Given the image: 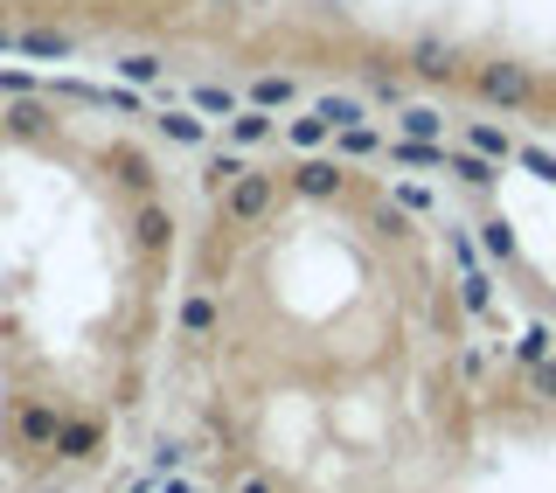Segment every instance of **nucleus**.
Listing matches in <instances>:
<instances>
[{"label": "nucleus", "mask_w": 556, "mask_h": 493, "mask_svg": "<svg viewBox=\"0 0 556 493\" xmlns=\"http://www.w3.org/2000/svg\"><path fill=\"white\" fill-rule=\"evenodd\" d=\"M473 91L486 104H508V112H521V104L535 98V77L521 63H480V77H473Z\"/></svg>", "instance_id": "obj_1"}, {"label": "nucleus", "mask_w": 556, "mask_h": 493, "mask_svg": "<svg viewBox=\"0 0 556 493\" xmlns=\"http://www.w3.org/2000/svg\"><path fill=\"white\" fill-rule=\"evenodd\" d=\"M265 208H271V181H265V174H237V181H230V216L257 223Z\"/></svg>", "instance_id": "obj_2"}, {"label": "nucleus", "mask_w": 556, "mask_h": 493, "mask_svg": "<svg viewBox=\"0 0 556 493\" xmlns=\"http://www.w3.org/2000/svg\"><path fill=\"white\" fill-rule=\"evenodd\" d=\"M292 188H300V195H334V188H341V167L334 161H306L300 174H292Z\"/></svg>", "instance_id": "obj_3"}, {"label": "nucleus", "mask_w": 556, "mask_h": 493, "mask_svg": "<svg viewBox=\"0 0 556 493\" xmlns=\"http://www.w3.org/2000/svg\"><path fill=\"white\" fill-rule=\"evenodd\" d=\"M396 118H404V139H439L445 132V112H439V104H404Z\"/></svg>", "instance_id": "obj_4"}, {"label": "nucleus", "mask_w": 556, "mask_h": 493, "mask_svg": "<svg viewBox=\"0 0 556 493\" xmlns=\"http://www.w3.org/2000/svg\"><path fill=\"white\" fill-rule=\"evenodd\" d=\"M132 230H139V243H147V251H167V237H174V223H167V208H139V223H132Z\"/></svg>", "instance_id": "obj_5"}, {"label": "nucleus", "mask_w": 556, "mask_h": 493, "mask_svg": "<svg viewBox=\"0 0 556 493\" xmlns=\"http://www.w3.org/2000/svg\"><path fill=\"white\" fill-rule=\"evenodd\" d=\"M313 112H320V118H327L334 132H341V126H362V118H369V112H362L355 98H313Z\"/></svg>", "instance_id": "obj_6"}, {"label": "nucleus", "mask_w": 556, "mask_h": 493, "mask_svg": "<svg viewBox=\"0 0 556 493\" xmlns=\"http://www.w3.org/2000/svg\"><path fill=\"white\" fill-rule=\"evenodd\" d=\"M230 139H237V147H265V139H271V118H265V104H251V112H243L237 126H230Z\"/></svg>", "instance_id": "obj_7"}, {"label": "nucleus", "mask_w": 556, "mask_h": 493, "mask_svg": "<svg viewBox=\"0 0 556 493\" xmlns=\"http://www.w3.org/2000/svg\"><path fill=\"white\" fill-rule=\"evenodd\" d=\"M327 139H334V126H327L320 112H306V118H292V147L300 153H313V147H327Z\"/></svg>", "instance_id": "obj_8"}, {"label": "nucleus", "mask_w": 556, "mask_h": 493, "mask_svg": "<svg viewBox=\"0 0 556 493\" xmlns=\"http://www.w3.org/2000/svg\"><path fill=\"white\" fill-rule=\"evenodd\" d=\"M459 306L466 313H486V306H494V278H486V271H466L459 278Z\"/></svg>", "instance_id": "obj_9"}, {"label": "nucleus", "mask_w": 556, "mask_h": 493, "mask_svg": "<svg viewBox=\"0 0 556 493\" xmlns=\"http://www.w3.org/2000/svg\"><path fill=\"white\" fill-rule=\"evenodd\" d=\"M549 347H556V327H543V320H535V327H521V341H515V355H521V362H543V355H549Z\"/></svg>", "instance_id": "obj_10"}, {"label": "nucleus", "mask_w": 556, "mask_h": 493, "mask_svg": "<svg viewBox=\"0 0 556 493\" xmlns=\"http://www.w3.org/2000/svg\"><path fill=\"white\" fill-rule=\"evenodd\" d=\"M466 139H473V153H486V161H508V132H501V126H473V132H466Z\"/></svg>", "instance_id": "obj_11"}, {"label": "nucleus", "mask_w": 556, "mask_h": 493, "mask_svg": "<svg viewBox=\"0 0 556 493\" xmlns=\"http://www.w3.org/2000/svg\"><path fill=\"white\" fill-rule=\"evenodd\" d=\"M452 174H459V181H473V188H486L494 181V161H486V153H459V161H445Z\"/></svg>", "instance_id": "obj_12"}, {"label": "nucleus", "mask_w": 556, "mask_h": 493, "mask_svg": "<svg viewBox=\"0 0 556 493\" xmlns=\"http://www.w3.org/2000/svg\"><path fill=\"white\" fill-rule=\"evenodd\" d=\"M161 132H167V139H181V147H202V132H208V126H202V118H188V112H167V118H161Z\"/></svg>", "instance_id": "obj_13"}, {"label": "nucleus", "mask_w": 556, "mask_h": 493, "mask_svg": "<svg viewBox=\"0 0 556 493\" xmlns=\"http://www.w3.org/2000/svg\"><path fill=\"white\" fill-rule=\"evenodd\" d=\"M292 98V77H257L251 84V104H265V112H271V104H286Z\"/></svg>", "instance_id": "obj_14"}, {"label": "nucleus", "mask_w": 556, "mask_h": 493, "mask_svg": "<svg viewBox=\"0 0 556 493\" xmlns=\"http://www.w3.org/2000/svg\"><path fill=\"white\" fill-rule=\"evenodd\" d=\"M515 161L535 174V181H556V153H543V147H515Z\"/></svg>", "instance_id": "obj_15"}, {"label": "nucleus", "mask_w": 556, "mask_h": 493, "mask_svg": "<svg viewBox=\"0 0 556 493\" xmlns=\"http://www.w3.org/2000/svg\"><path fill=\"white\" fill-rule=\"evenodd\" d=\"M181 327L188 333H208V327H216V306H208V299H188V306H181Z\"/></svg>", "instance_id": "obj_16"}, {"label": "nucleus", "mask_w": 556, "mask_h": 493, "mask_svg": "<svg viewBox=\"0 0 556 493\" xmlns=\"http://www.w3.org/2000/svg\"><path fill=\"white\" fill-rule=\"evenodd\" d=\"M28 56H70V35H22Z\"/></svg>", "instance_id": "obj_17"}, {"label": "nucleus", "mask_w": 556, "mask_h": 493, "mask_svg": "<svg viewBox=\"0 0 556 493\" xmlns=\"http://www.w3.org/2000/svg\"><path fill=\"white\" fill-rule=\"evenodd\" d=\"M237 174H243V161H230V153H223V161H208V167H202V181H208V188H230Z\"/></svg>", "instance_id": "obj_18"}, {"label": "nucleus", "mask_w": 556, "mask_h": 493, "mask_svg": "<svg viewBox=\"0 0 556 493\" xmlns=\"http://www.w3.org/2000/svg\"><path fill=\"white\" fill-rule=\"evenodd\" d=\"M334 139H341V153H376V132L369 126H341Z\"/></svg>", "instance_id": "obj_19"}, {"label": "nucleus", "mask_w": 556, "mask_h": 493, "mask_svg": "<svg viewBox=\"0 0 556 493\" xmlns=\"http://www.w3.org/2000/svg\"><path fill=\"white\" fill-rule=\"evenodd\" d=\"M195 104H202L208 118H223V112H230V91H216V84H195Z\"/></svg>", "instance_id": "obj_20"}, {"label": "nucleus", "mask_w": 556, "mask_h": 493, "mask_svg": "<svg viewBox=\"0 0 556 493\" xmlns=\"http://www.w3.org/2000/svg\"><path fill=\"white\" fill-rule=\"evenodd\" d=\"M396 208H410V216H431V188H396Z\"/></svg>", "instance_id": "obj_21"}, {"label": "nucleus", "mask_w": 556, "mask_h": 493, "mask_svg": "<svg viewBox=\"0 0 556 493\" xmlns=\"http://www.w3.org/2000/svg\"><path fill=\"white\" fill-rule=\"evenodd\" d=\"M118 69H126L132 84H153V77H161V63H153V56H126V63H118Z\"/></svg>", "instance_id": "obj_22"}, {"label": "nucleus", "mask_w": 556, "mask_h": 493, "mask_svg": "<svg viewBox=\"0 0 556 493\" xmlns=\"http://www.w3.org/2000/svg\"><path fill=\"white\" fill-rule=\"evenodd\" d=\"M529 376H535V396H556V362H529Z\"/></svg>", "instance_id": "obj_23"}, {"label": "nucleus", "mask_w": 556, "mask_h": 493, "mask_svg": "<svg viewBox=\"0 0 556 493\" xmlns=\"http://www.w3.org/2000/svg\"><path fill=\"white\" fill-rule=\"evenodd\" d=\"M486 251H494V257H515V237H508V223H486Z\"/></svg>", "instance_id": "obj_24"}, {"label": "nucleus", "mask_w": 556, "mask_h": 493, "mask_svg": "<svg viewBox=\"0 0 556 493\" xmlns=\"http://www.w3.org/2000/svg\"><path fill=\"white\" fill-rule=\"evenodd\" d=\"M237 493H278L271 480H237Z\"/></svg>", "instance_id": "obj_25"}]
</instances>
